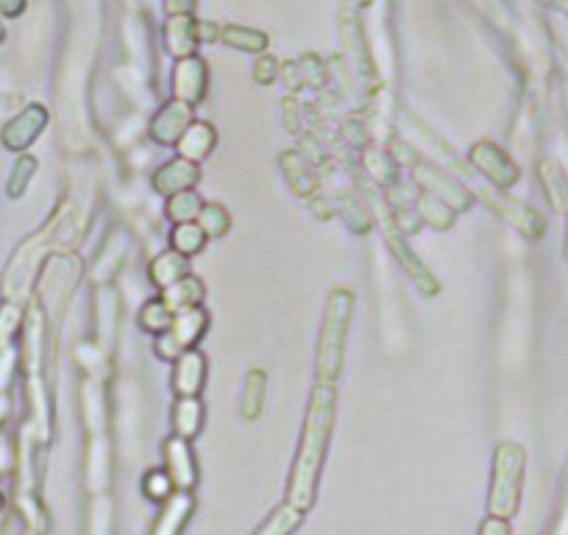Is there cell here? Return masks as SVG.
Instances as JSON below:
<instances>
[{"mask_svg":"<svg viewBox=\"0 0 568 535\" xmlns=\"http://www.w3.org/2000/svg\"><path fill=\"white\" fill-rule=\"evenodd\" d=\"M195 0H168V12L170 14H190Z\"/></svg>","mask_w":568,"mask_h":535,"instance_id":"31","label":"cell"},{"mask_svg":"<svg viewBox=\"0 0 568 535\" xmlns=\"http://www.w3.org/2000/svg\"><path fill=\"white\" fill-rule=\"evenodd\" d=\"M209 318L201 307H184L173 315L170 327L156 340V352L165 360H179L187 349H193L195 340L207 332Z\"/></svg>","mask_w":568,"mask_h":535,"instance_id":"4","label":"cell"},{"mask_svg":"<svg viewBox=\"0 0 568 535\" xmlns=\"http://www.w3.org/2000/svg\"><path fill=\"white\" fill-rule=\"evenodd\" d=\"M566 254H568V251H566Z\"/></svg>","mask_w":568,"mask_h":535,"instance_id":"33","label":"cell"},{"mask_svg":"<svg viewBox=\"0 0 568 535\" xmlns=\"http://www.w3.org/2000/svg\"><path fill=\"white\" fill-rule=\"evenodd\" d=\"M220 37L226 45L232 48H240V51L248 53H262L268 48V37L262 31H254V28H240V26H229L220 31Z\"/></svg>","mask_w":568,"mask_h":535,"instance_id":"19","label":"cell"},{"mask_svg":"<svg viewBox=\"0 0 568 535\" xmlns=\"http://www.w3.org/2000/svg\"><path fill=\"white\" fill-rule=\"evenodd\" d=\"M471 159H474V165H477L493 184H499V187H510V184L518 182L516 162L493 143H479L477 148L471 151Z\"/></svg>","mask_w":568,"mask_h":535,"instance_id":"6","label":"cell"},{"mask_svg":"<svg viewBox=\"0 0 568 535\" xmlns=\"http://www.w3.org/2000/svg\"><path fill=\"white\" fill-rule=\"evenodd\" d=\"M173 90H176L179 101H187V104L201 101L204 90H207V65L195 56L181 59L176 73H173Z\"/></svg>","mask_w":568,"mask_h":535,"instance_id":"8","label":"cell"},{"mask_svg":"<svg viewBox=\"0 0 568 535\" xmlns=\"http://www.w3.org/2000/svg\"><path fill=\"white\" fill-rule=\"evenodd\" d=\"M181 276H187V257L170 248L165 254H159L151 265V279L156 282V288H170L173 282H179Z\"/></svg>","mask_w":568,"mask_h":535,"instance_id":"16","label":"cell"},{"mask_svg":"<svg viewBox=\"0 0 568 535\" xmlns=\"http://www.w3.org/2000/svg\"><path fill=\"white\" fill-rule=\"evenodd\" d=\"M173 310H170L165 301H151V304H145V310L140 315V324L148 332H156V335H162L165 329L170 327V321H173Z\"/></svg>","mask_w":568,"mask_h":535,"instance_id":"23","label":"cell"},{"mask_svg":"<svg viewBox=\"0 0 568 535\" xmlns=\"http://www.w3.org/2000/svg\"><path fill=\"white\" fill-rule=\"evenodd\" d=\"M201 424H204V405L195 396H181L176 407H173V430H176V435L190 441L201 432Z\"/></svg>","mask_w":568,"mask_h":535,"instance_id":"15","label":"cell"},{"mask_svg":"<svg viewBox=\"0 0 568 535\" xmlns=\"http://www.w3.org/2000/svg\"><path fill=\"white\" fill-rule=\"evenodd\" d=\"M195 42H198V23L190 14H173L168 23L170 53L179 59H187V56H193Z\"/></svg>","mask_w":568,"mask_h":535,"instance_id":"13","label":"cell"},{"mask_svg":"<svg viewBox=\"0 0 568 535\" xmlns=\"http://www.w3.org/2000/svg\"><path fill=\"white\" fill-rule=\"evenodd\" d=\"M301 522H304V510L290 505V502H284V505H279V508L273 510L271 516L262 522V527H257V533L254 535H290Z\"/></svg>","mask_w":568,"mask_h":535,"instance_id":"18","label":"cell"},{"mask_svg":"<svg viewBox=\"0 0 568 535\" xmlns=\"http://www.w3.org/2000/svg\"><path fill=\"white\" fill-rule=\"evenodd\" d=\"M193 513V496L190 491H176L165 499V508L154 524V535H181L184 524Z\"/></svg>","mask_w":568,"mask_h":535,"instance_id":"11","label":"cell"},{"mask_svg":"<svg viewBox=\"0 0 568 535\" xmlns=\"http://www.w3.org/2000/svg\"><path fill=\"white\" fill-rule=\"evenodd\" d=\"M527 455L518 444H502L493 455V480L488 496V513L499 519H513L521 505Z\"/></svg>","mask_w":568,"mask_h":535,"instance_id":"3","label":"cell"},{"mask_svg":"<svg viewBox=\"0 0 568 535\" xmlns=\"http://www.w3.org/2000/svg\"><path fill=\"white\" fill-rule=\"evenodd\" d=\"M165 463H168V474L173 480L176 491H193L198 483V466H195L193 446L187 438L173 435L165 441Z\"/></svg>","mask_w":568,"mask_h":535,"instance_id":"5","label":"cell"},{"mask_svg":"<svg viewBox=\"0 0 568 535\" xmlns=\"http://www.w3.org/2000/svg\"><path fill=\"white\" fill-rule=\"evenodd\" d=\"M351 307L354 299L346 290H335L326 304V318H323L321 343H318V377L326 385H332L340 377L343 368V349H346V332L351 324Z\"/></svg>","mask_w":568,"mask_h":535,"instance_id":"2","label":"cell"},{"mask_svg":"<svg viewBox=\"0 0 568 535\" xmlns=\"http://www.w3.org/2000/svg\"><path fill=\"white\" fill-rule=\"evenodd\" d=\"M510 519H499V516H488L479 524V535H510Z\"/></svg>","mask_w":568,"mask_h":535,"instance_id":"28","label":"cell"},{"mask_svg":"<svg viewBox=\"0 0 568 535\" xmlns=\"http://www.w3.org/2000/svg\"><path fill=\"white\" fill-rule=\"evenodd\" d=\"M212 145H215V129L209 123H190V129L184 131L179 140V157L198 162L209 157Z\"/></svg>","mask_w":568,"mask_h":535,"instance_id":"14","label":"cell"},{"mask_svg":"<svg viewBox=\"0 0 568 535\" xmlns=\"http://www.w3.org/2000/svg\"><path fill=\"white\" fill-rule=\"evenodd\" d=\"M332 421H335V391H332V385L321 382L312 391L307 421H304V430H301V444H298L293 474H290V485H287V502L301 508L304 513L315 505L318 480H321L323 460H326V446H329V435H332Z\"/></svg>","mask_w":568,"mask_h":535,"instance_id":"1","label":"cell"},{"mask_svg":"<svg viewBox=\"0 0 568 535\" xmlns=\"http://www.w3.org/2000/svg\"><path fill=\"white\" fill-rule=\"evenodd\" d=\"M207 243V232L198 226V223H179L176 229H173V248L181 251L184 257L187 254H195V251H201Z\"/></svg>","mask_w":568,"mask_h":535,"instance_id":"20","label":"cell"},{"mask_svg":"<svg viewBox=\"0 0 568 535\" xmlns=\"http://www.w3.org/2000/svg\"><path fill=\"white\" fill-rule=\"evenodd\" d=\"M195 182H198V165L184 157L168 162V165L159 168V173L154 176L156 193H162V196L168 198L176 196V193H184V190H190Z\"/></svg>","mask_w":568,"mask_h":535,"instance_id":"9","label":"cell"},{"mask_svg":"<svg viewBox=\"0 0 568 535\" xmlns=\"http://www.w3.org/2000/svg\"><path fill=\"white\" fill-rule=\"evenodd\" d=\"M23 9H26V0H0V12L6 17H17L23 14Z\"/></svg>","mask_w":568,"mask_h":535,"instance_id":"30","label":"cell"},{"mask_svg":"<svg viewBox=\"0 0 568 535\" xmlns=\"http://www.w3.org/2000/svg\"><path fill=\"white\" fill-rule=\"evenodd\" d=\"M262 399H265V374L259 368H254L248 374L246 393H243V416L248 421H254L262 413Z\"/></svg>","mask_w":568,"mask_h":535,"instance_id":"21","label":"cell"},{"mask_svg":"<svg viewBox=\"0 0 568 535\" xmlns=\"http://www.w3.org/2000/svg\"><path fill=\"white\" fill-rule=\"evenodd\" d=\"M204 299V285H201V279H195V276H181L179 282H173L170 288H165V296L162 301L168 304L173 313H179L184 307H195L198 301Z\"/></svg>","mask_w":568,"mask_h":535,"instance_id":"17","label":"cell"},{"mask_svg":"<svg viewBox=\"0 0 568 535\" xmlns=\"http://www.w3.org/2000/svg\"><path fill=\"white\" fill-rule=\"evenodd\" d=\"M195 221L207 232V237L226 235V229H229V215H226V209L218 207V204H204Z\"/></svg>","mask_w":568,"mask_h":535,"instance_id":"24","label":"cell"},{"mask_svg":"<svg viewBox=\"0 0 568 535\" xmlns=\"http://www.w3.org/2000/svg\"><path fill=\"white\" fill-rule=\"evenodd\" d=\"M204 377H207V360L193 349L181 354L176 360V379L173 388L179 391V396H198L204 388Z\"/></svg>","mask_w":568,"mask_h":535,"instance_id":"12","label":"cell"},{"mask_svg":"<svg viewBox=\"0 0 568 535\" xmlns=\"http://www.w3.org/2000/svg\"><path fill=\"white\" fill-rule=\"evenodd\" d=\"M34 168H37V162L31 157H23L20 162H17V168H14V182L9 184V196H20L23 193V187H26L28 176L34 173Z\"/></svg>","mask_w":568,"mask_h":535,"instance_id":"27","label":"cell"},{"mask_svg":"<svg viewBox=\"0 0 568 535\" xmlns=\"http://www.w3.org/2000/svg\"><path fill=\"white\" fill-rule=\"evenodd\" d=\"M276 73H279V67H276V59H271V56H265V59H259L257 62V81H262V84H271L273 79H276Z\"/></svg>","mask_w":568,"mask_h":535,"instance_id":"29","label":"cell"},{"mask_svg":"<svg viewBox=\"0 0 568 535\" xmlns=\"http://www.w3.org/2000/svg\"><path fill=\"white\" fill-rule=\"evenodd\" d=\"M190 123H193V104H187V101H170L159 115L154 118L151 123V131H154V137L159 143H179L181 134L190 129Z\"/></svg>","mask_w":568,"mask_h":535,"instance_id":"7","label":"cell"},{"mask_svg":"<svg viewBox=\"0 0 568 535\" xmlns=\"http://www.w3.org/2000/svg\"><path fill=\"white\" fill-rule=\"evenodd\" d=\"M45 120H48V115H45L42 106H28L26 112H20V115L3 129V143L14 148V151L26 148V145L37 140V134L42 131V126H45Z\"/></svg>","mask_w":568,"mask_h":535,"instance_id":"10","label":"cell"},{"mask_svg":"<svg viewBox=\"0 0 568 535\" xmlns=\"http://www.w3.org/2000/svg\"><path fill=\"white\" fill-rule=\"evenodd\" d=\"M142 488H145V496H148V499H154V502H165V499L173 494V480H170L168 471L154 469L151 474H145V483H142Z\"/></svg>","mask_w":568,"mask_h":535,"instance_id":"25","label":"cell"},{"mask_svg":"<svg viewBox=\"0 0 568 535\" xmlns=\"http://www.w3.org/2000/svg\"><path fill=\"white\" fill-rule=\"evenodd\" d=\"M3 37H6V28H3V23H0V42H3Z\"/></svg>","mask_w":568,"mask_h":535,"instance_id":"32","label":"cell"},{"mask_svg":"<svg viewBox=\"0 0 568 535\" xmlns=\"http://www.w3.org/2000/svg\"><path fill=\"white\" fill-rule=\"evenodd\" d=\"M421 212H424V218L432 223V226H449V223H452V209L443 207L438 198H424Z\"/></svg>","mask_w":568,"mask_h":535,"instance_id":"26","label":"cell"},{"mask_svg":"<svg viewBox=\"0 0 568 535\" xmlns=\"http://www.w3.org/2000/svg\"><path fill=\"white\" fill-rule=\"evenodd\" d=\"M201 198L190 193V190H184V193H176V196H170V204H168V215L173 218V223H190L198 218V212H201Z\"/></svg>","mask_w":568,"mask_h":535,"instance_id":"22","label":"cell"}]
</instances>
